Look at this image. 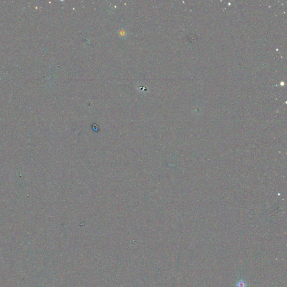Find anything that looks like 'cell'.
Listing matches in <instances>:
<instances>
[{"label": "cell", "instance_id": "cell-1", "mask_svg": "<svg viewBox=\"0 0 287 287\" xmlns=\"http://www.w3.org/2000/svg\"><path fill=\"white\" fill-rule=\"evenodd\" d=\"M237 287H246V283L243 280H240L237 283Z\"/></svg>", "mask_w": 287, "mask_h": 287}]
</instances>
